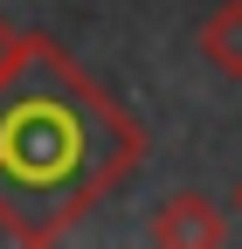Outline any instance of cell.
<instances>
[{
	"instance_id": "cell-1",
	"label": "cell",
	"mask_w": 242,
	"mask_h": 249,
	"mask_svg": "<svg viewBox=\"0 0 242 249\" xmlns=\"http://www.w3.org/2000/svg\"><path fill=\"white\" fill-rule=\"evenodd\" d=\"M138 118L49 35H28L14 83L0 90V235L63 242L138 166Z\"/></svg>"
},
{
	"instance_id": "cell-2",
	"label": "cell",
	"mask_w": 242,
	"mask_h": 249,
	"mask_svg": "<svg viewBox=\"0 0 242 249\" xmlns=\"http://www.w3.org/2000/svg\"><path fill=\"white\" fill-rule=\"evenodd\" d=\"M153 242L159 249H222L228 242V214L207 201V194L180 187V194H166L159 214H153Z\"/></svg>"
},
{
	"instance_id": "cell-3",
	"label": "cell",
	"mask_w": 242,
	"mask_h": 249,
	"mask_svg": "<svg viewBox=\"0 0 242 249\" xmlns=\"http://www.w3.org/2000/svg\"><path fill=\"white\" fill-rule=\"evenodd\" d=\"M194 49L215 76L242 83V0H222V7H207L201 28H194Z\"/></svg>"
},
{
	"instance_id": "cell-4",
	"label": "cell",
	"mask_w": 242,
	"mask_h": 249,
	"mask_svg": "<svg viewBox=\"0 0 242 249\" xmlns=\"http://www.w3.org/2000/svg\"><path fill=\"white\" fill-rule=\"evenodd\" d=\"M21 55H28V35H21V28H7V21H0V90L14 83V70H21Z\"/></svg>"
},
{
	"instance_id": "cell-5",
	"label": "cell",
	"mask_w": 242,
	"mask_h": 249,
	"mask_svg": "<svg viewBox=\"0 0 242 249\" xmlns=\"http://www.w3.org/2000/svg\"><path fill=\"white\" fill-rule=\"evenodd\" d=\"M235 222H242V180H235Z\"/></svg>"
}]
</instances>
